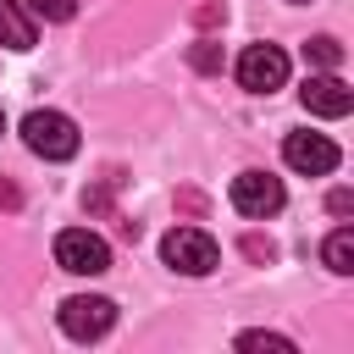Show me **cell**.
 <instances>
[{
    "label": "cell",
    "mask_w": 354,
    "mask_h": 354,
    "mask_svg": "<svg viewBox=\"0 0 354 354\" xmlns=\"http://www.w3.org/2000/svg\"><path fill=\"white\" fill-rule=\"evenodd\" d=\"M22 144L44 160H72L77 155V122L66 111H28L22 116Z\"/></svg>",
    "instance_id": "6da1fadb"
},
{
    "label": "cell",
    "mask_w": 354,
    "mask_h": 354,
    "mask_svg": "<svg viewBox=\"0 0 354 354\" xmlns=\"http://www.w3.org/2000/svg\"><path fill=\"white\" fill-rule=\"evenodd\" d=\"M160 260H166L171 271H183V277H210L216 260H221V249H216V238L199 232V227H171V232L160 238Z\"/></svg>",
    "instance_id": "7a4b0ae2"
},
{
    "label": "cell",
    "mask_w": 354,
    "mask_h": 354,
    "mask_svg": "<svg viewBox=\"0 0 354 354\" xmlns=\"http://www.w3.org/2000/svg\"><path fill=\"white\" fill-rule=\"evenodd\" d=\"M55 321H61V332H66V337L94 343V337H105V332L116 326V304H111V299H100V293H72V299H61Z\"/></svg>",
    "instance_id": "3957f363"
},
{
    "label": "cell",
    "mask_w": 354,
    "mask_h": 354,
    "mask_svg": "<svg viewBox=\"0 0 354 354\" xmlns=\"http://www.w3.org/2000/svg\"><path fill=\"white\" fill-rule=\"evenodd\" d=\"M55 266L72 277H100V271H111V243L88 227H66L55 238Z\"/></svg>",
    "instance_id": "277c9868"
},
{
    "label": "cell",
    "mask_w": 354,
    "mask_h": 354,
    "mask_svg": "<svg viewBox=\"0 0 354 354\" xmlns=\"http://www.w3.org/2000/svg\"><path fill=\"white\" fill-rule=\"evenodd\" d=\"M282 205H288L282 177H271V171H238V177H232V210H238V216L266 221V216H277Z\"/></svg>",
    "instance_id": "5b68a950"
},
{
    "label": "cell",
    "mask_w": 354,
    "mask_h": 354,
    "mask_svg": "<svg viewBox=\"0 0 354 354\" xmlns=\"http://www.w3.org/2000/svg\"><path fill=\"white\" fill-rule=\"evenodd\" d=\"M238 83H243L249 94H277V88L288 83V55H282L277 44H249V50L238 55Z\"/></svg>",
    "instance_id": "8992f818"
},
{
    "label": "cell",
    "mask_w": 354,
    "mask_h": 354,
    "mask_svg": "<svg viewBox=\"0 0 354 354\" xmlns=\"http://www.w3.org/2000/svg\"><path fill=\"white\" fill-rule=\"evenodd\" d=\"M282 160L293 171H304V177H326V171H337V144L326 133H288L282 138Z\"/></svg>",
    "instance_id": "52a82bcc"
},
{
    "label": "cell",
    "mask_w": 354,
    "mask_h": 354,
    "mask_svg": "<svg viewBox=\"0 0 354 354\" xmlns=\"http://www.w3.org/2000/svg\"><path fill=\"white\" fill-rule=\"evenodd\" d=\"M299 100H304V111L310 116H348L354 111V88L337 77V72H310L304 77V88H299Z\"/></svg>",
    "instance_id": "ba28073f"
},
{
    "label": "cell",
    "mask_w": 354,
    "mask_h": 354,
    "mask_svg": "<svg viewBox=\"0 0 354 354\" xmlns=\"http://www.w3.org/2000/svg\"><path fill=\"white\" fill-rule=\"evenodd\" d=\"M33 17L22 11V0H0V44L6 50H33Z\"/></svg>",
    "instance_id": "9c48e42d"
},
{
    "label": "cell",
    "mask_w": 354,
    "mask_h": 354,
    "mask_svg": "<svg viewBox=\"0 0 354 354\" xmlns=\"http://www.w3.org/2000/svg\"><path fill=\"white\" fill-rule=\"evenodd\" d=\"M321 260H326V271L348 277V271H354V232H348V227H337V232L321 243Z\"/></svg>",
    "instance_id": "30bf717a"
},
{
    "label": "cell",
    "mask_w": 354,
    "mask_h": 354,
    "mask_svg": "<svg viewBox=\"0 0 354 354\" xmlns=\"http://www.w3.org/2000/svg\"><path fill=\"white\" fill-rule=\"evenodd\" d=\"M304 61H310V66H321V72H337V66H343V44H337L332 33H321V39H310V44H304Z\"/></svg>",
    "instance_id": "8fae6325"
},
{
    "label": "cell",
    "mask_w": 354,
    "mask_h": 354,
    "mask_svg": "<svg viewBox=\"0 0 354 354\" xmlns=\"http://www.w3.org/2000/svg\"><path fill=\"white\" fill-rule=\"evenodd\" d=\"M33 17H44V22H72L77 17V0H22Z\"/></svg>",
    "instance_id": "7c38bea8"
},
{
    "label": "cell",
    "mask_w": 354,
    "mask_h": 354,
    "mask_svg": "<svg viewBox=\"0 0 354 354\" xmlns=\"http://www.w3.org/2000/svg\"><path fill=\"white\" fill-rule=\"evenodd\" d=\"M188 61H194V72H221V44L199 39V44H188Z\"/></svg>",
    "instance_id": "4fadbf2b"
},
{
    "label": "cell",
    "mask_w": 354,
    "mask_h": 354,
    "mask_svg": "<svg viewBox=\"0 0 354 354\" xmlns=\"http://www.w3.org/2000/svg\"><path fill=\"white\" fill-rule=\"evenodd\" d=\"M238 348H277V354H293V337H282V332H243Z\"/></svg>",
    "instance_id": "5bb4252c"
},
{
    "label": "cell",
    "mask_w": 354,
    "mask_h": 354,
    "mask_svg": "<svg viewBox=\"0 0 354 354\" xmlns=\"http://www.w3.org/2000/svg\"><path fill=\"white\" fill-rule=\"evenodd\" d=\"M326 210H332V216H348V210H354V194H348V188H337V194L326 199Z\"/></svg>",
    "instance_id": "9a60e30c"
},
{
    "label": "cell",
    "mask_w": 354,
    "mask_h": 354,
    "mask_svg": "<svg viewBox=\"0 0 354 354\" xmlns=\"http://www.w3.org/2000/svg\"><path fill=\"white\" fill-rule=\"evenodd\" d=\"M243 249H249L254 260H271V254H277V249H271V238H243Z\"/></svg>",
    "instance_id": "2e32d148"
},
{
    "label": "cell",
    "mask_w": 354,
    "mask_h": 354,
    "mask_svg": "<svg viewBox=\"0 0 354 354\" xmlns=\"http://www.w3.org/2000/svg\"><path fill=\"white\" fill-rule=\"evenodd\" d=\"M0 205H6V210H17V205H22V194H17L11 183H0Z\"/></svg>",
    "instance_id": "e0dca14e"
},
{
    "label": "cell",
    "mask_w": 354,
    "mask_h": 354,
    "mask_svg": "<svg viewBox=\"0 0 354 354\" xmlns=\"http://www.w3.org/2000/svg\"><path fill=\"white\" fill-rule=\"evenodd\" d=\"M293 6H304V0H293Z\"/></svg>",
    "instance_id": "ac0fdd59"
}]
</instances>
